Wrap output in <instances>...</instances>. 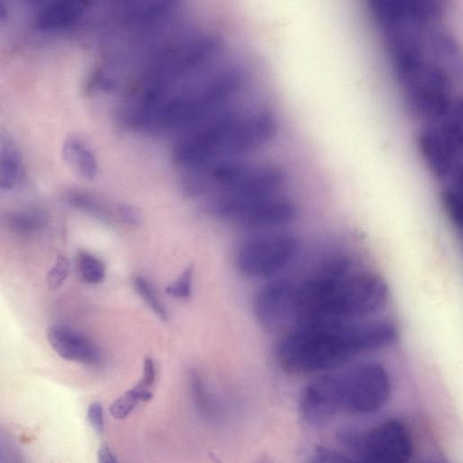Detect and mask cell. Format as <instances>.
Masks as SVG:
<instances>
[{
    "label": "cell",
    "instance_id": "8fae6325",
    "mask_svg": "<svg viewBox=\"0 0 463 463\" xmlns=\"http://www.w3.org/2000/svg\"><path fill=\"white\" fill-rule=\"evenodd\" d=\"M62 156L66 163L81 177L93 180L99 172L97 158L80 137L71 135L62 144Z\"/></svg>",
    "mask_w": 463,
    "mask_h": 463
},
{
    "label": "cell",
    "instance_id": "9c48e42d",
    "mask_svg": "<svg viewBox=\"0 0 463 463\" xmlns=\"http://www.w3.org/2000/svg\"><path fill=\"white\" fill-rule=\"evenodd\" d=\"M23 176L20 151L10 133L0 128V189H13L20 184Z\"/></svg>",
    "mask_w": 463,
    "mask_h": 463
},
{
    "label": "cell",
    "instance_id": "3957f363",
    "mask_svg": "<svg viewBox=\"0 0 463 463\" xmlns=\"http://www.w3.org/2000/svg\"><path fill=\"white\" fill-rule=\"evenodd\" d=\"M391 391L385 367L364 363L310 382L300 392L298 407L307 420L321 426L341 412L366 414L379 410Z\"/></svg>",
    "mask_w": 463,
    "mask_h": 463
},
{
    "label": "cell",
    "instance_id": "ba28073f",
    "mask_svg": "<svg viewBox=\"0 0 463 463\" xmlns=\"http://www.w3.org/2000/svg\"><path fill=\"white\" fill-rule=\"evenodd\" d=\"M47 338L54 351L63 359L95 365L100 363L99 347L83 333L68 326L55 324L47 330Z\"/></svg>",
    "mask_w": 463,
    "mask_h": 463
},
{
    "label": "cell",
    "instance_id": "2e32d148",
    "mask_svg": "<svg viewBox=\"0 0 463 463\" xmlns=\"http://www.w3.org/2000/svg\"><path fill=\"white\" fill-rule=\"evenodd\" d=\"M443 208L451 223L461 229L462 224V203L461 196L456 187H447L441 194Z\"/></svg>",
    "mask_w": 463,
    "mask_h": 463
},
{
    "label": "cell",
    "instance_id": "4fadbf2b",
    "mask_svg": "<svg viewBox=\"0 0 463 463\" xmlns=\"http://www.w3.org/2000/svg\"><path fill=\"white\" fill-rule=\"evenodd\" d=\"M152 398L151 388L139 382L112 402L109 412L114 419L123 420L132 412L139 402H148Z\"/></svg>",
    "mask_w": 463,
    "mask_h": 463
},
{
    "label": "cell",
    "instance_id": "277c9868",
    "mask_svg": "<svg viewBox=\"0 0 463 463\" xmlns=\"http://www.w3.org/2000/svg\"><path fill=\"white\" fill-rule=\"evenodd\" d=\"M239 69H229L167 97L155 111L149 129L177 130L197 126L236 92L242 83Z\"/></svg>",
    "mask_w": 463,
    "mask_h": 463
},
{
    "label": "cell",
    "instance_id": "9a60e30c",
    "mask_svg": "<svg viewBox=\"0 0 463 463\" xmlns=\"http://www.w3.org/2000/svg\"><path fill=\"white\" fill-rule=\"evenodd\" d=\"M134 287L137 294L150 309L161 319H165L167 317L165 307L151 282L142 276H137L134 279Z\"/></svg>",
    "mask_w": 463,
    "mask_h": 463
},
{
    "label": "cell",
    "instance_id": "ac0fdd59",
    "mask_svg": "<svg viewBox=\"0 0 463 463\" xmlns=\"http://www.w3.org/2000/svg\"><path fill=\"white\" fill-rule=\"evenodd\" d=\"M306 463H361L340 452L317 446L309 453Z\"/></svg>",
    "mask_w": 463,
    "mask_h": 463
},
{
    "label": "cell",
    "instance_id": "7a4b0ae2",
    "mask_svg": "<svg viewBox=\"0 0 463 463\" xmlns=\"http://www.w3.org/2000/svg\"><path fill=\"white\" fill-rule=\"evenodd\" d=\"M395 326L387 321L347 322L286 332L276 346L277 361L290 374L335 368L355 356L392 344Z\"/></svg>",
    "mask_w": 463,
    "mask_h": 463
},
{
    "label": "cell",
    "instance_id": "8992f818",
    "mask_svg": "<svg viewBox=\"0 0 463 463\" xmlns=\"http://www.w3.org/2000/svg\"><path fill=\"white\" fill-rule=\"evenodd\" d=\"M299 250L298 238L285 232L256 234L241 246L237 263L240 270L251 278H269L288 266Z\"/></svg>",
    "mask_w": 463,
    "mask_h": 463
},
{
    "label": "cell",
    "instance_id": "6da1fadb",
    "mask_svg": "<svg viewBox=\"0 0 463 463\" xmlns=\"http://www.w3.org/2000/svg\"><path fill=\"white\" fill-rule=\"evenodd\" d=\"M385 282L368 273L352 274L345 260H335L299 281L278 280L256 295L254 313L263 327L286 332L354 322L387 303Z\"/></svg>",
    "mask_w": 463,
    "mask_h": 463
},
{
    "label": "cell",
    "instance_id": "7c38bea8",
    "mask_svg": "<svg viewBox=\"0 0 463 463\" xmlns=\"http://www.w3.org/2000/svg\"><path fill=\"white\" fill-rule=\"evenodd\" d=\"M189 385L194 407L200 416L210 423L220 422L223 416L222 407L202 377L193 373Z\"/></svg>",
    "mask_w": 463,
    "mask_h": 463
},
{
    "label": "cell",
    "instance_id": "ffe728a7",
    "mask_svg": "<svg viewBox=\"0 0 463 463\" xmlns=\"http://www.w3.org/2000/svg\"><path fill=\"white\" fill-rule=\"evenodd\" d=\"M43 219L35 213H21L10 219V226L19 232H31L41 229Z\"/></svg>",
    "mask_w": 463,
    "mask_h": 463
},
{
    "label": "cell",
    "instance_id": "d6986e66",
    "mask_svg": "<svg viewBox=\"0 0 463 463\" xmlns=\"http://www.w3.org/2000/svg\"><path fill=\"white\" fill-rule=\"evenodd\" d=\"M193 276L194 268L190 265L184 269L176 280L166 287V293L176 298H188L192 292Z\"/></svg>",
    "mask_w": 463,
    "mask_h": 463
},
{
    "label": "cell",
    "instance_id": "cb8c5ba5",
    "mask_svg": "<svg viewBox=\"0 0 463 463\" xmlns=\"http://www.w3.org/2000/svg\"><path fill=\"white\" fill-rule=\"evenodd\" d=\"M121 219L131 226H137L140 223L139 213L131 206L124 205L119 208Z\"/></svg>",
    "mask_w": 463,
    "mask_h": 463
},
{
    "label": "cell",
    "instance_id": "d4e9b609",
    "mask_svg": "<svg viewBox=\"0 0 463 463\" xmlns=\"http://www.w3.org/2000/svg\"><path fill=\"white\" fill-rule=\"evenodd\" d=\"M98 463H118L110 449L103 444L98 450Z\"/></svg>",
    "mask_w": 463,
    "mask_h": 463
},
{
    "label": "cell",
    "instance_id": "603a6c76",
    "mask_svg": "<svg viewBox=\"0 0 463 463\" xmlns=\"http://www.w3.org/2000/svg\"><path fill=\"white\" fill-rule=\"evenodd\" d=\"M156 381V367L154 361L150 357H146L143 365V375L140 380L145 385L152 387Z\"/></svg>",
    "mask_w": 463,
    "mask_h": 463
},
{
    "label": "cell",
    "instance_id": "484cf974",
    "mask_svg": "<svg viewBox=\"0 0 463 463\" xmlns=\"http://www.w3.org/2000/svg\"><path fill=\"white\" fill-rule=\"evenodd\" d=\"M8 15V10L6 6L0 2V21L5 20Z\"/></svg>",
    "mask_w": 463,
    "mask_h": 463
},
{
    "label": "cell",
    "instance_id": "30bf717a",
    "mask_svg": "<svg viewBox=\"0 0 463 463\" xmlns=\"http://www.w3.org/2000/svg\"><path fill=\"white\" fill-rule=\"evenodd\" d=\"M86 3L75 0L54 2L43 7L36 18V26L42 30L66 27L75 23L84 13Z\"/></svg>",
    "mask_w": 463,
    "mask_h": 463
},
{
    "label": "cell",
    "instance_id": "44dd1931",
    "mask_svg": "<svg viewBox=\"0 0 463 463\" xmlns=\"http://www.w3.org/2000/svg\"><path fill=\"white\" fill-rule=\"evenodd\" d=\"M70 271V263L63 255H59L47 274V284L51 288L60 287L67 279Z\"/></svg>",
    "mask_w": 463,
    "mask_h": 463
},
{
    "label": "cell",
    "instance_id": "5bb4252c",
    "mask_svg": "<svg viewBox=\"0 0 463 463\" xmlns=\"http://www.w3.org/2000/svg\"><path fill=\"white\" fill-rule=\"evenodd\" d=\"M77 266L81 279L90 284H99L106 275L103 261L95 255L81 251L78 255Z\"/></svg>",
    "mask_w": 463,
    "mask_h": 463
},
{
    "label": "cell",
    "instance_id": "e0dca14e",
    "mask_svg": "<svg viewBox=\"0 0 463 463\" xmlns=\"http://www.w3.org/2000/svg\"><path fill=\"white\" fill-rule=\"evenodd\" d=\"M68 202L76 208L87 212L98 218H106V210L92 196L82 192H71L67 194Z\"/></svg>",
    "mask_w": 463,
    "mask_h": 463
},
{
    "label": "cell",
    "instance_id": "7402d4cb",
    "mask_svg": "<svg viewBox=\"0 0 463 463\" xmlns=\"http://www.w3.org/2000/svg\"><path fill=\"white\" fill-rule=\"evenodd\" d=\"M87 419L91 428L98 434H102L104 432V413L102 405L99 402H94L90 404L87 411Z\"/></svg>",
    "mask_w": 463,
    "mask_h": 463
},
{
    "label": "cell",
    "instance_id": "5b68a950",
    "mask_svg": "<svg viewBox=\"0 0 463 463\" xmlns=\"http://www.w3.org/2000/svg\"><path fill=\"white\" fill-rule=\"evenodd\" d=\"M338 436L361 463H408L413 455L411 431L397 419H388L366 430H342Z\"/></svg>",
    "mask_w": 463,
    "mask_h": 463
},
{
    "label": "cell",
    "instance_id": "52a82bcc",
    "mask_svg": "<svg viewBox=\"0 0 463 463\" xmlns=\"http://www.w3.org/2000/svg\"><path fill=\"white\" fill-rule=\"evenodd\" d=\"M297 213L296 204L292 201L275 195L241 204L226 219L249 229L265 230L289 223Z\"/></svg>",
    "mask_w": 463,
    "mask_h": 463
}]
</instances>
